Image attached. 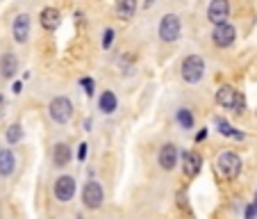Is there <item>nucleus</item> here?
Wrapping results in <instances>:
<instances>
[{"instance_id":"5701e85b","label":"nucleus","mask_w":257,"mask_h":219,"mask_svg":"<svg viewBox=\"0 0 257 219\" xmlns=\"http://www.w3.org/2000/svg\"><path fill=\"white\" fill-rule=\"evenodd\" d=\"M80 85L84 87V94H87V96H93V89H96V85H93L91 78H82V80H80Z\"/></svg>"},{"instance_id":"bb28decb","label":"nucleus","mask_w":257,"mask_h":219,"mask_svg":"<svg viewBox=\"0 0 257 219\" xmlns=\"http://www.w3.org/2000/svg\"><path fill=\"white\" fill-rule=\"evenodd\" d=\"M205 137H207V130H205V128H203V130H200L198 135H196V141H203Z\"/></svg>"},{"instance_id":"a211bd4d","label":"nucleus","mask_w":257,"mask_h":219,"mask_svg":"<svg viewBox=\"0 0 257 219\" xmlns=\"http://www.w3.org/2000/svg\"><path fill=\"white\" fill-rule=\"evenodd\" d=\"M137 12V3L135 0H118L116 3V16L123 21H127L130 16H135Z\"/></svg>"},{"instance_id":"aec40b11","label":"nucleus","mask_w":257,"mask_h":219,"mask_svg":"<svg viewBox=\"0 0 257 219\" xmlns=\"http://www.w3.org/2000/svg\"><path fill=\"white\" fill-rule=\"evenodd\" d=\"M21 137H23V128H21V123H12V126L7 128V141H10V144H19Z\"/></svg>"},{"instance_id":"f8f14e48","label":"nucleus","mask_w":257,"mask_h":219,"mask_svg":"<svg viewBox=\"0 0 257 219\" xmlns=\"http://www.w3.org/2000/svg\"><path fill=\"white\" fill-rule=\"evenodd\" d=\"M157 162H160L162 169L171 171L175 165H178V149H175V144H164L160 149V153H157Z\"/></svg>"},{"instance_id":"9b49d317","label":"nucleus","mask_w":257,"mask_h":219,"mask_svg":"<svg viewBox=\"0 0 257 219\" xmlns=\"http://www.w3.org/2000/svg\"><path fill=\"white\" fill-rule=\"evenodd\" d=\"M12 37L19 44H25L30 39V16L28 14H19L14 19V25H12Z\"/></svg>"},{"instance_id":"4be33fe9","label":"nucleus","mask_w":257,"mask_h":219,"mask_svg":"<svg viewBox=\"0 0 257 219\" xmlns=\"http://www.w3.org/2000/svg\"><path fill=\"white\" fill-rule=\"evenodd\" d=\"M114 37H116V34H114V30L107 28L105 34H102V48H109V46L114 44Z\"/></svg>"},{"instance_id":"f03ea898","label":"nucleus","mask_w":257,"mask_h":219,"mask_svg":"<svg viewBox=\"0 0 257 219\" xmlns=\"http://www.w3.org/2000/svg\"><path fill=\"white\" fill-rule=\"evenodd\" d=\"M216 169L218 174L228 180H234L239 174H241V158L232 151H223L216 158Z\"/></svg>"},{"instance_id":"20e7f679","label":"nucleus","mask_w":257,"mask_h":219,"mask_svg":"<svg viewBox=\"0 0 257 219\" xmlns=\"http://www.w3.org/2000/svg\"><path fill=\"white\" fill-rule=\"evenodd\" d=\"M48 114L55 123H66L73 117V103L66 96H57L50 101L48 105Z\"/></svg>"},{"instance_id":"0eeeda50","label":"nucleus","mask_w":257,"mask_h":219,"mask_svg":"<svg viewBox=\"0 0 257 219\" xmlns=\"http://www.w3.org/2000/svg\"><path fill=\"white\" fill-rule=\"evenodd\" d=\"M55 196H57V201H62V203L71 201L73 196H75V178H71V176H59V178L55 180Z\"/></svg>"},{"instance_id":"c85d7f7f","label":"nucleus","mask_w":257,"mask_h":219,"mask_svg":"<svg viewBox=\"0 0 257 219\" xmlns=\"http://www.w3.org/2000/svg\"><path fill=\"white\" fill-rule=\"evenodd\" d=\"M255 203H257V192H255Z\"/></svg>"},{"instance_id":"f257e3e1","label":"nucleus","mask_w":257,"mask_h":219,"mask_svg":"<svg viewBox=\"0 0 257 219\" xmlns=\"http://www.w3.org/2000/svg\"><path fill=\"white\" fill-rule=\"evenodd\" d=\"M216 103L225 110H234V112H243V105H246L243 96L230 85H221L216 89Z\"/></svg>"},{"instance_id":"f3484780","label":"nucleus","mask_w":257,"mask_h":219,"mask_svg":"<svg viewBox=\"0 0 257 219\" xmlns=\"http://www.w3.org/2000/svg\"><path fill=\"white\" fill-rule=\"evenodd\" d=\"M116 105H118V101H116V94H114V92H102L100 101H98V107H100V112H105V114H112L114 110H116Z\"/></svg>"},{"instance_id":"393cba45","label":"nucleus","mask_w":257,"mask_h":219,"mask_svg":"<svg viewBox=\"0 0 257 219\" xmlns=\"http://www.w3.org/2000/svg\"><path fill=\"white\" fill-rule=\"evenodd\" d=\"M5 105H7V103H5V96L0 94V119L5 117Z\"/></svg>"},{"instance_id":"4468645a","label":"nucleus","mask_w":257,"mask_h":219,"mask_svg":"<svg viewBox=\"0 0 257 219\" xmlns=\"http://www.w3.org/2000/svg\"><path fill=\"white\" fill-rule=\"evenodd\" d=\"M39 21H41V25H44V30L53 32V30L59 28V12L55 10V7H46L39 14Z\"/></svg>"},{"instance_id":"2eb2a0df","label":"nucleus","mask_w":257,"mask_h":219,"mask_svg":"<svg viewBox=\"0 0 257 219\" xmlns=\"http://www.w3.org/2000/svg\"><path fill=\"white\" fill-rule=\"evenodd\" d=\"M73 158V151H71V146L64 144V141H59L57 146H55V151H53V160L57 167H66L68 162H71Z\"/></svg>"},{"instance_id":"39448f33","label":"nucleus","mask_w":257,"mask_h":219,"mask_svg":"<svg viewBox=\"0 0 257 219\" xmlns=\"http://www.w3.org/2000/svg\"><path fill=\"white\" fill-rule=\"evenodd\" d=\"M180 30H182V23H180V19L175 14H166L162 16L160 21V39L162 41H175L180 37Z\"/></svg>"},{"instance_id":"423d86ee","label":"nucleus","mask_w":257,"mask_h":219,"mask_svg":"<svg viewBox=\"0 0 257 219\" xmlns=\"http://www.w3.org/2000/svg\"><path fill=\"white\" fill-rule=\"evenodd\" d=\"M102 187H100V183H96V180H89L87 185H84V190H82V201H84V205L87 208H91V210H98L102 205Z\"/></svg>"},{"instance_id":"6ab92c4d","label":"nucleus","mask_w":257,"mask_h":219,"mask_svg":"<svg viewBox=\"0 0 257 219\" xmlns=\"http://www.w3.org/2000/svg\"><path fill=\"white\" fill-rule=\"evenodd\" d=\"M178 123L185 130H189V128H194V114L187 110V107H182V110H178Z\"/></svg>"},{"instance_id":"412c9836","label":"nucleus","mask_w":257,"mask_h":219,"mask_svg":"<svg viewBox=\"0 0 257 219\" xmlns=\"http://www.w3.org/2000/svg\"><path fill=\"white\" fill-rule=\"evenodd\" d=\"M218 132H223V135H228V137H234V139H241V132H237V130H232V126H230L228 121H223V119H218Z\"/></svg>"},{"instance_id":"a878e982","label":"nucleus","mask_w":257,"mask_h":219,"mask_svg":"<svg viewBox=\"0 0 257 219\" xmlns=\"http://www.w3.org/2000/svg\"><path fill=\"white\" fill-rule=\"evenodd\" d=\"M84 156H87V144H80V153H78V158H80V160H84Z\"/></svg>"},{"instance_id":"ddd939ff","label":"nucleus","mask_w":257,"mask_h":219,"mask_svg":"<svg viewBox=\"0 0 257 219\" xmlns=\"http://www.w3.org/2000/svg\"><path fill=\"white\" fill-rule=\"evenodd\" d=\"M16 71H19V59H16V55L5 53L0 57V73H3V78H14Z\"/></svg>"},{"instance_id":"6e6552de","label":"nucleus","mask_w":257,"mask_h":219,"mask_svg":"<svg viewBox=\"0 0 257 219\" xmlns=\"http://www.w3.org/2000/svg\"><path fill=\"white\" fill-rule=\"evenodd\" d=\"M234 37H237V30H234L230 23L216 25L214 32H212V39H214V44H216L218 48H228V46H232Z\"/></svg>"},{"instance_id":"cd10ccee","label":"nucleus","mask_w":257,"mask_h":219,"mask_svg":"<svg viewBox=\"0 0 257 219\" xmlns=\"http://www.w3.org/2000/svg\"><path fill=\"white\" fill-rule=\"evenodd\" d=\"M21 89H23V85H21V83H14V92L21 94Z\"/></svg>"},{"instance_id":"dca6fc26","label":"nucleus","mask_w":257,"mask_h":219,"mask_svg":"<svg viewBox=\"0 0 257 219\" xmlns=\"http://www.w3.org/2000/svg\"><path fill=\"white\" fill-rule=\"evenodd\" d=\"M16 167V158L10 149H0V176H10Z\"/></svg>"},{"instance_id":"7ed1b4c3","label":"nucleus","mask_w":257,"mask_h":219,"mask_svg":"<svg viewBox=\"0 0 257 219\" xmlns=\"http://www.w3.org/2000/svg\"><path fill=\"white\" fill-rule=\"evenodd\" d=\"M205 76V62L200 55H189V57L182 62V78H185V83H200Z\"/></svg>"},{"instance_id":"1a4fd4ad","label":"nucleus","mask_w":257,"mask_h":219,"mask_svg":"<svg viewBox=\"0 0 257 219\" xmlns=\"http://www.w3.org/2000/svg\"><path fill=\"white\" fill-rule=\"evenodd\" d=\"M200 169H203V158H200V153H196V151L182 153V171H185V176L196 178V176L200 174Z\"/></svg>"},{"instance_id":"b1692460","label":"nucleus","mask_w":257,"mask_h":219,"mask_svg":"<svg viewBox=\"0 0 257 219\" xmlns=\"http://www.w3.org/2000/svg\"><path fill=\"white\" fill-rule=\"evenodd\" d=\"M255 217H257V203L252 201V203L246 208V219H255Z\"/></svg>"},{"instance_id":"9d476101","label":"nucleus","mask_w":257,"mask_h":219,"mask_svg":"<svg viewBox=\"0 0 257 219\" xmlns=\"http://www.w3.org/2000/svg\"><path fill=\"white\" fill-rule=\"evenodd\" d=\"M228 14H230V5H228V0H212V3H209L207 19L212 21L214 25H221V23H225V19H228Z\"/></svg>"}]
</instances>
